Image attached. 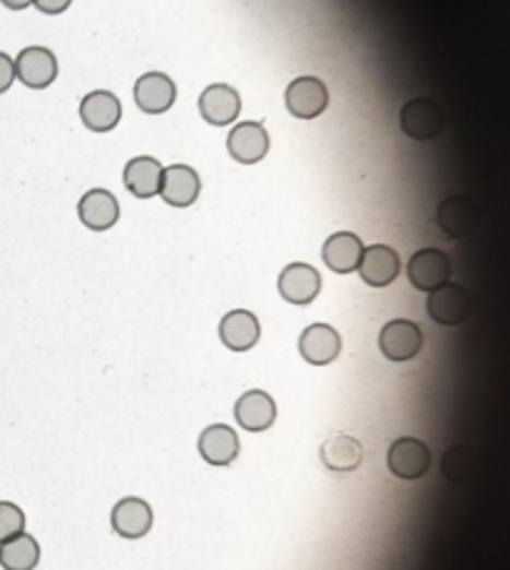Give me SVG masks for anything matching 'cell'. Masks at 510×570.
<instances>
[{"instance_id":"obj_1","label":"cell","mask_w":510,"mask_h":570,"mask_svg":"<svg viewBox=\"0 0 510 570\" xmlns=\"http://www.w3.org/2000/svg\"><path fill=\"white\" fill-rule=\"evenodd\" d=\"M428 317L434 322L443 324V326H455L469 319L471 309H473V299L471 294L461 284H451L446 282L441 287L428 292V301H426Z\"/></svg>"},{"instance_id":"obj_2","label":"cell","mask_w":510,"mask_h":570,"mask_svg":"<svg viewBox=\"0 0 510 570\" xmlns=\"http://www.w3.org/2000/svg\"><path fill=\"white\" fill-rule=\"evenodd\" d=\"M387 461L393 476L404 480H416L420 476H426L428 468H431V451H428V447L420 439H414V436H401V439L391 443Z\"/></svg>"},{"instance_id":"obj_3","label":"cell","mask_w":510,"mask_h":570,"mask_svg":"<svg viewBox=\"0 0 510 570\" xmlns=\"http://www.w3.org/2000/svg\"><path fill=\"white\" fill-rule=\"evenodd\" d=\"M401 130H404L411 140H418V142L434 140L438 132L443 130L441 105L434 103L431 97L408 100L404 108H401Z\"/></svg>"},{"instance_id":"obj_4","label":"cell","mask_w":510,"mask_h":570,"mask_svg":"<svg viewBox=\"0 0 510 570\" xmlns=\"http://www.w3.org/2000/svg\"><path fill=\"white\" fill-rule=\"evenodd\" d=\"M286 108L299 120H315L329 108V91L319 78L304 75L286 87Z\"/></svg>"},{"instance_id":"obj_5","label":"cell","mask_w":510,"mask_h":570,"mask_svg":"<svg viewBox=\"0 0 510 570\" xmlns=\"http://www.w3.org/2000/svg\"><path fill=\"white\" fill-rule=\"evenodd\" d=\"M379 346L387 359L391 361H408L420 352L424 346V334L416 322L408 319H393L379 334Z\"/></svg>"},{"instance_id":"obj_6","label":"cell","mask_w":510,"mask_h":570,"mask_svg":"<svg viewBox=\"0 0 510 570\" xmlns=\"http://www.w3.org/2000/svg\"><path fill=\"white\" fill-rule=\"evenodd\" d=\"M451 277V260L441 249H418L408 260V280L420 292H434Z\"/></svg>"},{"instance_id":"obj_7","label":"cell","mask_w":510,"mask_h":570,"mask_svg":"<svg viewBox=\"0 0 510 570\" xmlns=\"http://www.w3.org/2000/svg\"><path fill=\"white\" fill-rule=\"evenodd\" d=\"M15 78L33 91H43L58 78V58L48 48H25L15 58Z\"/></svg>"},{"instance_id":"obj_8","label":"cell","mask_w":510,"mask_h":570,"mask_svg":"<svg viewBox=\"0 0 510 570\" xmlns=\"http://www.w3.org/2000/svg\"><path fill=\"white\" fill-rule=\"evenodd\" d=\"M229 155L241 165H254L270 153V132L262 122H239L227 138Z\"/></svg>"},{"instance_id":"obj_9","label":"cell","mask_w":510,"mask_h":570,"mask_svg":"<svg viewBox=\"0 0 510 570\" xmlns=\"http://www.w3.org/2000/svg\"><path fill=\"white\" fill-rule=\"evenodd\" d=\"M321 292V274L311 264L294 262L280 274V294L289 305H309Z\"/></svg>"},{"instance_id":"obj_10","label":"cell","mask_w":510,"mask_h":570,"mask_svg":"<svg viewBox=\"0 0 510 570\" xmlns=\"http://www.w3.org/2000/svg\"><path fill=\"white\" fill-rule=\"evenodd\" d=\"M401 272V260L396 249L389 245H371L364 247L359 274L369 287H389L391 282H396Z\"/></svg>"},{"instance_id":"obj_11","label":"cell","mask_w":510,"mask_h":570,"mask_svg":"<svg viewBox=\"0 0 510 570\" xmlns=\"http://www.w3.org/2000/svg\"><path fill=\"white\" fill-rule=\"evenodd\" d=\"M235 418L245 431H266L276 421V404L266 391H247L235 404Z\"/></svg>"},{"instance_id":"obj_12","label":"cell","mask_w":510,"mask_h":570,"mask_svg":"<svg viewBox=\"0 0 510 570\" xmlns=\"http://www.w3.org/2000/svg\"><path fill=\"white\" fill-rule=\"evenodd\" d=\"M175 100V80H169L165 73H145L135 83V103L142 112L163 115L173 108Z\"/></svg>"},{"instance_id":"obj_13","label":"cell","mask_w":510,"mask_h":570,"mask_svg":"<svg viewBox=\"0 0 510 570\" xmlns=\"http://www.w3.org/2000/svg\"><path fill=\"white\" fill-rule=\"evenodd\" d=\"M200 175L190 165H173L163 170V182H159V194L173 207H190L200 198Z\"/></svg>"},{"instance_id":"obj_14","label":"cell","mask_w":510,"mask_h":570,"mask_svg":"<svg viewBox=\"0 0 510 570\" xmlns=\"http://www.w3.org/2000/svg\"><path fill=\"white\" fill-rule=\"evenodd\" d=\"M299 352L315 367H327L342 352V336L329 324H311L304 329L299 340Z\"/></svg>"},{"instance_id":"obj_15","label":"cell","mask_w":510,"mask_h":570,"mask_svg":"<svg viewBox=\"0 0 510 570\" xmlns=\"http://www.w3.org/2000/svg\"><path fill=\"white\" fill-rule=\"evenodd\" d=\"M122 118V105L118 95L107 91H95L80 103V120L93 132H110Z\"/></svg>"},{"instance_id":"obj_16","label":"cell","mask_w":510,"mask_h":570,"mask_svg":"<svg viewBox=\"0 0 510 570\" xmlns=\"http://www.w3.org/2000/svg\"><path fill=\"white\" fill-rule=\"evenodd\" d=\"M78 217L87 229L105 231L115 227V222L120 219V204L118 198L107 190H91L83 194V200L78 204Z\"/></svg>"},{"instance_id":"obj_17","label":"cell","mask_w":510,"mask_h":570,"mask_svg":"<svg viewBox=\"0 0 510 570\" xmlns=\"http://www.w3.org/2000/svg\"><path fill=\"white\" fill-rule=\"evenodd\" d=\"M200 453L210 466H229L239 456V439L237 431L229 429L227 424L207 426L200 436Z\"/></svg>"},{"instance_id":"obj_18","label":"cell","mask_w":510,"mask_h":570,"mask_svg":"<svg viewBox=\"0 0 510 570\" xmlns=\"http://www.w3.org/2000/svg\"><path fill=\"white\" fill-rule=\"evenodd\" d=\"M152 529V509L142 498H122L112 509V531L122 538H142Z\"/></svg>"},{"instance_id":"obj_19","label":"cell","mask_w":510,"mask_h":570,"mask_svg":"<svg viewBox=\"0 0 510 570\" xmlns=\"http://www.w3.org/2000/svg\"><path fill=\"white\" fill-rule=\"evenodd\" d=\"M324 262L331 272L336 274H352L359 270L361 254H364V242L354 231H336L331 235L324 245Z\"/></svg>"},{"instance_id":"obj_20","label":"cell","mask_w":510,"mask_h":570,"mask_svg":"<svg viewBox=\"0 0 510 570\" xmlns=\"http://www.w3.org/2000/svg\"><path fill=\"white\" fill-rule=\"evenodd\" d=\"M321 461H324V466L334 471V474H352L364 461L361 441L348 434H334L331 439L324 441V447H321Z\"/></svg>"},{"instance_id":"obj_21","label":"cell","mask_w":510,"mask_h":570,"mask_svg":"<svg viewBox=\"0 0 510 570\" xmlns=\"http://www.w3.org/2000/svg\"><path fill=\"white\" fill-rule=\"evenodd\" d=\"M259 319L247 309H235L222 319L220 340L232 352H249L259 342Z\"/></svg>"},{"instance_id":"obj_22","label":"cell","mask_w":510,"mask_h":570,"mask_svg":"<svg viewBox=\"0 0 510 570\" xmlns=\"http://www.w3.org/2000/svg\"><path fill=\"white\" fill-rule=\"evenodd\" d=\"M239 110H241L239 93L225 83L210 85L207 91L200 95V112L210 124H220V128L222 124H229L232 120H237Z\"/></svg>"},{"instance_id":"obj_23","label":"cell","mask_w":510,"mask_h":570,"mask_svg":"<svg viewBox=\"0 0 510 570\" xmlns=\"http://www.w3.org/2000/svg\"><path fill=\"white\" fill-rule=\"evenodd\" d=\"M438 227H441L446 235L453 239H461L465 235H471L478 225V210L476 204L465 198H449L438 204L436 212Z\"/></svg>"},{"instance_id":"obj_24","label":"cell","mask_w":510,"mask_h":570,"mask_svg":"<svg viewBox=\"0 0 510 570\" xmlns=\"http://www.w3.org/2000/svg\"><path fill=\"white\" fill-rule=\"evenodd\" d=\"M163 170L165 167L159 165V159L155 157H135L130 159L128 167H124V187L135 194L138 200H150L159 194V182H163Z\"/></svg>"},{"instance_id":"obj_25","label":"cell","mask_w":510,"mask_h":570,"mask_svg":"<svg viewBox=\"0 0 510 570\" xmlns=\"http://www.w3.org/2000/svg\"><path fill=\"white\" fill-rule=\"evenodd\" d=\"M38 563L40 546L25 531L0 543V566H3V570H35Z\"/></svg>"},{"instance_id":"obj_26","label":"cell","mask_w":510,"mask_h":570,"mask_svg":"<svg viewBox=\"0 0 510 570\" xmlns=\"http://www.w3.org/2000/svg\"><path fill=\"white\" fill-rule=\"evenodd\" d=\"M443 474L446 478L455 480V484H463L473 474H476V453L469 447H455L443 456Z\"/></svg>"},{"instance_id":"obj_27","label":"cell","mask_w":510,"mask_h":570,"mask_svg":"<svg viewBox=\"0 0 510 570\" xmlns=\"http://www.w3.org/2000/svg\"><path fill=\"white\" fill-rule=\"evenodd\" d=\"M25 531V513L21 506L11 501H0V543Z\"/></svg>"},{"instance_id":"obj_28","label":"cell","mask_w":510,"mask_h":570,"mask_svg":"<svg viewBox=\"0 0 510 570\" xmlns=\"http://www.w3.org/2000/svg\"><path fill=\"white\" fill-rule=\"evenodd\" d=\"M15 83V60L5 52H0V95L11 91V85Z\"/></svg>"},{"instance_id":"obj_29","label":"cell","mask_w":510,"mask_h":570,"mask_svg":"<svg viewBox=\"0 0 510 570\" xmlns=\"http://www.w3.org/2000/svg\"><path fill=\"white\" fill-rule=\"evenodd\" d=\"M33 3H35V8H38L40 13L58 15V13H66L73 0H33Z\"/></svg>"},{"instance_id":"obj_30","label":"cell","mask_w":510,"mask_h":570,"mask_svg":"<svg viewBox=\"0 0 510 570\" xmlns=\"http://www.w3.org/2000/svg\"><path fill=\"white\" fill-rule=\"evenodd\" d=\"M5 8H11V11H23V8L33 5V0H0Z\"/></svg>"}]
</instances>
